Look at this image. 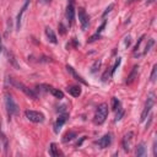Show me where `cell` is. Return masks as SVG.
<instances>
[{
    "label": "cell",
    "instance_id": "obj_6",
    "mask_svg": "<svg viewBox=\"0 0 157 157\" xmlns=\"http://www.w3.org/2000/svg\"><path fill=\"white\" fill-rule=\"evenodd\" d=\"M25 115L32 123H43L44 121V115L40 112H37V110H26Z\"/></svg>",
    "mask_w": 157,
    "mask_h": 157
},
{
    "label": "cell",
    "instance_id": "obj_29",
    "mask_svg": "<svg viewBox=\"0 0 157 157\" xmlns=\"http://www.w3.org/2000/svg\"><path fill=\"white\" fill-rule=\"evenodd\" d=\"M0 146H1V144H0Z\"/></svg>",
    "mask_w": 157,
    "mask_h": 157
},
{
    "label": "cell",
    "instance_id": "obj_14",
    "mask_svg": "<svg viewBox=\"0 0 157 157\" xmlns=\"http://www.w3.org/2000/svg\"><path fill=\"white\" fill-rule=\"evenodd\" d=\"M137 71H139V66H137V65H135V66L132 67L131 72L129 74L128 78H126V85H131V83L134 82V80L137 77Z\"/></svg>",
    "mask_w": 157,
    "mask_h": 157
},
{
    "label": "cell",
    "instance_id": "obj_1",
    "mask_svg": "<svg viewBox=\"0 0 157 157\" xmlns=\"http://www.w3.org/2000/svg\"><path fill=\"white\" fill-rule=\"evenodd\" d=\"M153 43H155V40H153L152 38L146 39V36H141V37H140V39L137 40V43H136L135 48H134V52H132L134 56L140 58V56H142V55L147 54V53L150 52L151 47L153 45Z\"/></svg>",
    "mask_w": 157,
    "mask_h": 157
},
{
    "label": "cell",
    "instance_id": "obj_20",
    "mask_svg": "<svg viewBox=\"0 0 157 157\" xmlns=\"http://www.w3.org/2000/svg\"><path fill=\"white\" fill-rule=\"evenodd\" d=\"M145 152H146L145 144H144V142L139 144V145H137V147H136V156H137V157H141V156H144V155H145Z\"/></svg>",
    "mask_w": 157,
    "mask_h": 157
},
{
    "label": "cell",
    "instance_id": "obj_8",
    "mask_svg": "<svg viewBox=\"0 0 157 157\" xmlns=\"http://www.w3.org/2000/svg\"><path fill=\"white\" fill-rule=\"evenodd\" d=\"M66 18L69 21V25H72L74 18H75V5L74 0H69L67 6H66Z\"/></svg>",
    "mask_w": 157,
    "mask_h": 157
},
{
    "label": "cell",
    "instance_id": "obj_13",
    "mask_svg": "<svg viewBox=\"0 0 157 157\" xmlns=\"http://www.w3.org/2000/svg\"><path fill=\"white\" fill-rule=\"evenodd\" d=\"M66 120H67V115H66V114L59 115L58 119H56V121H55V124H54V131H55V132H59L60 129H61V126L65 124Z\"/></svg>",
    "mask_w": 157,
    "mask_h": 157
},
{
    "label": "cell",
    "instance_id": "obj_3",
    "mask_svg": "<svg viewBox=\"0 0 157 157\" xmlns=\"http://www.w3.org/2000/svg\"><path fill=\"white\" fill-rule=\"evenodd\" d=\"M5 107L7 110V114L11 115H17L18 114V105L13 101L12 96L10 93H5Z\"/></svg>",
    "mask_w": 157,
    "mask_h": 157
},
{
    "label": "cell",
    "instance_id": "obj_16",
    "mask_svg": "<svg viewBox=\"0 0 157 157\" xmlns=\"http://www.w3.org/2000/svg\"><path fill=\"white\" fill-rule=\"evenodd\" d=\"M67 92L72 97H78L81 94V88H80V86H70V87H67Z\"/></svg>",
    "mask_w": 157,
    "mask_h": 157
},
{
    "label": "cell",
    "instance_id": "obj_27",
    "mask_svg": "<svg viewBox=\"0 0 157 157\" xmlns=\"http://www.w3.org/2000/svg\"><path fill=\"white\" fill-rule=\"evenodd\" d=\"M43 1H44V2H50L52 0H43Z\"/></svg>",
    "mask_w": 157,
    "mask_h": 157
},
{
    "label": "cell",
    "instance_id": "obj_22",
    "mask_svg": "<svg viewBox=\"0 0 157 157\" xmlns=\"http://www.w3.org/2000/svg\"><path fill=\"white\" fill-rule=\"evenodd\" d=\"M101 64H102V61H101V60H97V61H94V64H93V65H92V67H91V71H92V72H96V71L99 69Z\"/></svg>",
    "mask_w": 157,
    "mask_h": 157
},
{
    "label": "cell",
    "instance_id": "obj_7",
    "mask_svg": "<svg viewBox=\"0 0 157 157\" xmlns=\"http://www.w3.org/2000/svg\"><path fill=\"white\" fill-rule=\"evenodd\" d=\"M77 15H78V21H80V23H81V28L85 31V29L88 27L90 17H88V15L86 13V11H85V9H83V7H78Z\"/></svg>",
    "mask_w": 157,
    "mask_h": 157
},
{
    "label": "cell",
    "instance_id": "obj_21",
    "mask_svg": "<svg viewBox=\"0 0 157 157\" xmlns=\"http://www.w3.org/2000/svg\"><path fill=\"white\" fill-rule=\"evenodd\" d=\"M119 108H120V101H119L118 98L113 97V98H112V109L117 112Z\"/></svg>",
    "mask_w": 157,
    "mask_h": 157
},
{
    "label": "cell",
    "instance_id": "obj_9",
    "mask_svg": "<svg viewBox=\"0 0 157 157\" xmlns=\"http://www.w3.org/2000/svg\"><path fill=\"white\" fill-rule=\"evenodd\" d=\"M29 2H31V0H26V1H25V4H23V6L21 7V10H20V12H18V15H17V17H16V29H17V31H20V28H21V25H22V17H23V13L26 12V10H27V7H28V5H29Z\"/></svg>",
    "mask_w": 157,
    "mask_h": 157
},
{
    "label": "cell",
    "instance_id": "obj_18",
    "mask_svg": "<svg viewBox=\"0 0 157 157\" xmlns=\"http://www.w3.org/2000/svg\"><path fill=\"white\" fill-rule=\"evenodd\" d=\"M49 155L53 156V157H58L59 155H61V152L59 151V148L56 147L55 144H50V147H49Z\"/></svg>",
    "mask_w": 157,
    "mask_h": 157
},
{
    "label": "cell",
    "instance_id": "obj_26",
    "mask_svg": "<svg viewBox=\"0 0 157 157\" xmlns=\"http://www.w3.org/2000/svg\"><path fill=\"white\" fill-rule=\"evenodd\" d=\"M152 2H155V0H147L146 1V5H151Z\"/></svg>",
    "mask_w": 157,
    "mask_h": 157
},
{
    "label": "cell",
    "instance_id": "obj_28",
    "mask_svg": "<svg viewBox=\"0 0 157 157\" xmlns=\"http://www.w3.org/2000/svg\"><path fill=\"white\" fill-rule=\"evenodd\" d=\"M0 53H1V39H0Z\"/></svg>",
    "mask_w": 157,
    "mask_h": 157
},
{
    "label": "cell",
    "instance_id": "obj_23",
    "mask_svg": "<svg viewBox=\"0 0 157 157\" xmlns=\"http://www.w3.org/2000/svg\"><path fill=\"white\" fill-rule=\"evenodd\" d=\"M156 75H157V65H153L152 72H151V82H155L156 81Z\"/></svg>",
    "mask_w": 157,
    "mask_h": 157
},
{
    "label": "cell",
    "instance_id": "obj_19",
    "mask_svg": "<svg viewBox=\"0 0 157 157\" xmlns=\"http://www.w3.org/2000/svg\"><path fill=\"white\" fill-rule=\"evenodd\" d=\"M76 132L75 131H72V130H70V131H67L65 135H64V137H63V142H67V141H71L74 137H76Z\"/></svg>",
    "mask_w": 157,
    "mask_h": 157
},
{
    "label": "cell",
    "instance_id": "obj_10",
    "mask_svg": "<svg viewBox=\"0 0 157 157\" xmlns=\"http://www.w3.org/2000/svg\"><path fill=\"white\" fill-rule=\"evenodd\" d=\"M132 136H134V132L132 131H129L128 134L124 135L123 137V148L125 152H129L131 150V142H132Z\"/></svg>",
    "mask_w": 157,
    "mask_h": 157
},
{
    "label": "cell",
    "instance_id": "obj_25",
    "mask_svg": "<svg viewBox=\"0 0 157 157\" xmlns=\"http://www.w3.org/2000/svg\"><path fill=\"white\" fill-rule=\"evenodd\" d=\"M113 6H114V5H113V4H110V5H109V6L107 7V10H105V12L103 13V16H105V15H107V13H108V12H109V11H110L112 9H113Z\"/></svg>",
    "mask_w": 157,
    "mask_h": 157
},
{
    "label": "cell",
    "instance_id": "obj_4",
    "mask_svg": "<svg viewBox=\"0 0 157 157\" xmlns=\"http://www.w3.org/2000/svg\"><path fill=\"white\" fill-rule=\"evenodd\" d=\"M153 104H155V93L151 92V93L147 96V99H146L144 110H142V113H141V120H142V121L148 117V114H150V112H151Z\"/></svg>",
    "mask_w": 157,
    "mask_h": 157
},
{
    "label": "cell",
    "instance_id": "obj_24",
    "mask_svg": "<svg viewBox=\"0 0 157 157\" xmlns=\"http://www.w3.org/2000/svg\"><path fill=\"white\" fill-rule=\"evenodd\" d=\"M123 114H124V110H123L121 108H119V109H118V113H117V115H115V120H117V121L120 120L121 117H123Z\"/></svg>",
    "mask_w": 157,
    "mask_h": 157
},
{
    "label": "cell",
    "instance_id": "obj_17",
    "mask_svg": "<svg viewBox=\"0 0 157 157\" xmlns=\"http://www.w3.org/2000/svg\"><path fill=\"white\" fill-rule=\"evenodd\" d=\"M66 69H67V71H69V72L75 77V80H77V81H80V82H82L83 85H86V83H87V82H86V81H85V80H83V78H82V77H81V76H80V75H78V74H77V72L71 67V66H69V65H67V66H66Z\"/></svg>",
    "mask_w": 157,
    "mask_h": 157
},
{
    "label": "cell",
    "instance_id": "obj_5",
    "mask_svg": "<svg viewBox=\"0 0 157 157\" xmlns=\"http://www.w3.org/2000/svg\"><path fill=\"white\" fill-rule=\"evenodd\" d=\"M10 83L13 86V87H16V88H18V90H21L25 94H27L28 97H31V98H36L37 97V94L33 92V90H31V88H28L25 83H22V82H20V81H17V80H13V78H10Z\"/></svg>",
    "mask_w": 157,
    "mask_h": 157
},
{
    "label": "cell",
    "instance_id": "obj_12",
    "mask_svg": "<svg viewBox=\"0 0 157 157\" xmlns=\"http://www.w3.org/2000/svg\"><path fill=\"white\" fill-rule=\"evenodd\" d=\"M44 87H45V90H47L48 92H50L55 98H58V99H63V98H64V93H63V91H60L59 88H55V87L49 86V85H44Z\"/></svg>",
    "mask_w": 157,
    "mask_h": 157
},
{
    "label": "cell",
    "instance_id": "obj_15",
    "mask_svg": "<svg viewBox=\"0 0 157 157\" xmlns=\"http://www.w3.org/2000/svg\"><path fill=\"white\" fill-rule=\"evenodd\" d=\"M45 36H47V38H48V40L49 42H52V43H58V39H56V36H55V33H54V31L50 28V27H47L45 28Z\"/></svg>",
    "mask_w": 157,
    "mask_h": 157
},
{
    "label": "cell",
    "instance_id": "obj_2",
    "mask_svg": "<svg viewBox=\"0 0 157 157\" xmlns=\"http://www.w3.org/2000/svg\"><path fill=\"white\" fill-rule=\"evenodd\" d=\"M107 115H108V104L107 103L99 104L96 109V113H94V118H93L94 124H97V125L103 124L107 119Z\"/></svg>",
    "mask_w": 157,
    "mask_h": 157
},
{
    "label": "cell",
    "instance_id": "obj_11",
    "mask_svg": "<svg viewBox=\"0 0 157 157\" xmlns=\"http://www.w3.org/2000/svg\"><path fill=\"white\" fill-rule=\"evenodd\" d=\"M96 144L98 145L99 148H105V147H108V146L112 144V135H110V134H105V135L102 136Z\"/></svg>",
    "mask_w": 157,
    "mask_h": 157
}]
</instances>
